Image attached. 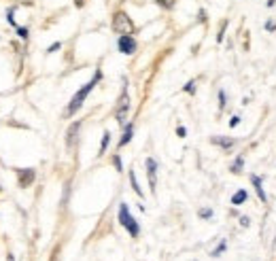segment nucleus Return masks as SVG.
Masks as SVG:
<instances>
[{
  "label": "nucleus",
  "instance_id": "6e6552de",
  "mask_svg": "<svg viewBox=\"0 0 276 261\" xmlns=\"http://www.w3.org/2000/svg\"><path fill=\"white\" fill-rule=\"evenodd\" d=\"M210 143H212V145H217V147H221V149H225V151H228V149H232V147L236 145V140H234V138H230V136H212V138H210Z\"/></svg>",
  "mask_w": 276,
  "mask_h": 261
},
{
  "label": "nucleus",
  "instance_id": "7c9ffc66",
  "mask_svg": "<svg viewBox=\"0 0 276 261\" xmlns=\"http://www.w3.org/2000/svg\"><path fill=\"white\" fill-rule=\"evenodd\" d=\"M6 261H15V257H13V255H6Z\"/></svg>",
  "mask_w": 276,
  "mask_h": 261
},
{
  "label": "nucleus",
  "instance_id": "a211bd4d",
  "mask_svg": "<svg viewBox=\"0 0 276 261\" xmlns=\"http://www.w3.org/2000/svg\"><path fill=\"white\" fill-rule=\"evenodd\" d=\"M225 28H228V22H223V24H221V30H219V34H217V40H219V43H223V37H225Z\"/></svg>",
  "mask_w": 276,
  "mask_h": 261
},
{
  "label": "nucleus",
  "instance_id": "aec40b11",
  "mask_svg": "<svg viewBox=\"0 0 276 261\" xmlns=\"http://www.w3.org/2000/svg\"><path fill=\"white\" fill-rule=\"evenodd\" d=\"M183 89H185L187 94H196V81H189V83H187V85L183 87Z\"/></svg>",
  "mask_w": 276,
  "mask_h": 261
},
{
  "label": "nucleus",
  "instance_id": "20e7f679",
  "mask_svg": "<svg viewBox=\"0 0 276 261\" xmlns=\"http://www.w3.org/2000/svg\"><path fill=\"white\" fill-rule=\"evenodd\" d=\"M127 115H130V96H127V89L123 87L121 96H119V100H117V109H115V119H117V123L125 125Z\"/></svg>",
  "mask_w": 276,
  "mask_h": 261
},
{
  "label": "nucleus",
  "instance_id": "cd10ccee",
  "mask_svg": "<svg viewBox=\"0 0 276 261\" xmlns=\"http://www.w3.org/2000/svg\"><path fill=\"white\" fill-rule=\"evenodd\" d=\"M176 134H179V136H181V138H185V134H187V130H185V128H183V125H179V128H176Z\"/></svg>",
  "mask_w": 276,
  "mask_h": 261
},
{
  "label": "nucleus",
  "instance_id": "4be33fe9",
  "mask_svg": "<svg viewBox=\"0 0 276 261\" xmlns=\"http://www.w3.org/2000/svg\"><path fill=\"white\" fill-rule=\"evenodd\" d=\"M200 217H202V219H210V217H212V210H210V208H202V210H200Z\"/></svg>",
  "mask_w": 276,
  "mask_h": 261
},
{
  "label": "nucleus",
  "instance_id": "4468645a",
  "mask_svg": "<svg viewBox=\"0 0 276 261\" xmlns=\"http://www.w3.org/2000/svg\"><path fill=\"white\" fill-rule=\"evenodd\" d=\"M109 143H111V132L106 130V132L102 134V143H100V153H98V155H104V153H106V147H109Z\"/></svg>",
  "mask_w": 276,
  "mask_h": 261
},
{
  "label": "nucleus",
  "instance_id": "c85d7f7f",
  "mask_svg": "<svg viewBox=\"0 0 276 261\" xmlns=\"http://www.w3.org/2000/svg\"><path fill=\"white\" fill-rule=\"evenodd\" d=\"M274 4H276V0H266V6H268V9H272Z\"/></svg>",
  "mask_w": 276,
  "mask_h": 261
},
{
  "label": "nucleus",
  "instance_id": "c756f323",
  "mask_svg": "<svg viewBox=\"0 0 276 261\" xmlns=\"http://www.w3.org/2000/svg\"><path fill=\"white\" fill-rule=\"evenodd\" d=\"M200 22H206V11H200Z\"/></svg>",
  "mask_w": 276,
  "mask_h": 261
},
{
  "label": "nucleus",
  "instance_id": "a878e982",
  "mask_svg": "<svg viewBox=\"0 0 276 261\" xmlns=\"http://www.w3.org/2000/svg\"><path fill=\"white\" fill-rule=\"evenodd\" d=\"M60 47H62V43H53L51 47H49V49H47V53H55V51H58V49H60Z\"/></svg>",
  "mask_w": 276,
  "mask_h": 261
},
{
  "label": "nucleus",
  "instance_id": "bb28decb",
  "mask_svg": "<svg viewBox=\"0 0 276 261\" xmlns=\"http://www.w3.org/2000/svg\"><path fill=\"white\" fill-rule=\"evenodd\" d=\"M17 34H19V38H28V30H26V28H19V30H17Z\"/></svg>",
  "mask_w": 276,
  "mask_h": 261
},
{
  "label": "nucleus",
  "instance_id": "412c9836",
  "mask_svg": "<svg viewBox=\"0 0 276 261\" xmlns=\"http://www.w3.org/2000/svg\"><path fill=\"white\" fill-rule=\"evenodd\" d=\"M266 30L268 32H274L276 30V22H274V19H268V22H266Z\"/></svg>",
  "mask_w": 276,
  "mask_h": 261
},
{
  "label": "nucleus",
  "instance_id": "423d86ee",
  "mask_svg": "<svg viewBox=\"0 0 276 261\" xmlns=\"http://www.w3.org/2000/svg\"><path fill=\"white\" fill-rule=\"evenodd\" d=\"M147 166V176H149V187H151V191L155 193V187H158V161L153 157H149L145 161Z\"/></svg>",
  "mask_w": 276,
  "mask_h": 261
},
{
  "label": "nucleus",
  "instance_id": "b1692460",
  "mask_svg": "<svg viewBox=\"0 0 276 261\" xmlns=\"http://www.w3.org/2000/svg\"><path fill=\"white\" fill-rule=\"evenodd\" d=\"M238 123H240V117H238V115H234V117L230 119V128H236Z\"/></svg>",
  "mask_w": 276,
  "mask_h": 261
},
{
  "label": "nucleus",
  "instance_id": "7ed1b4c3",
  "mask_svg": "<svg viewBox=\"0 0 276 261\" xmlns=\"http://www.w3.org/2000/svg\"><path fill=\"white\" fill-rule=\"evenodd\" d=\"M113 30H115L119 37H121V34H134V22L125 11H117L115 15H113Z\"/></svg>",
  "mask_w": 276,
  "mask_h": 261
},
{
  "label": "nucleus",
  "instance_id": "f3484780",
  "mask_svg": "<svg viewBox=\"0 0 276 261\" xmlns=\"http://www.w3.org/2000/svg\"><path fill=\"white\" fill-rule=\"evenodd\" d=\"M225 104H228V96H225V91L221 89V91H219V107L225 109Z\"/></svg>",
  "mask_w": 276,
  "mask_h": 261
},
{
  "label": "nucleus",
  "instance_id": "dca6fc26",
  "mask_svg": "<svg viewBox=\"0 0 276 261\" xmlns=\"http://www.w3.org/2000/svg\"><path fill=\"white\" fill-rule=\"evenodd\" d=\"M158 4H159V6H164V9H174L176 0H158Z\"/></svg>",
  "mask_w": 276,
  "mask_h": 261
},
{
  "label": "nucleus",
  "instance_id": "9d476101",
  "mask_svg": "<svg viewBox=\"0 0 276 261\" xmlns=\"http://www.w3.org/2000/svg\"><path fill=\"white\" fill-rule=\"evenodd\" d=\"M246 200H249V191H246V189H238V191L232 195V204H234V206H240V204H244Z\"/></svg>",
  "mask_w": 276,
  "mask_h": 261
},
{
  "label": "nucleus",
  "instance_id": "9b49d317",
  "mask_svg": "<svg viewBox=\"0 0 276 261\" xmlns=\"http://www.w3.org/2000/svg\"><path fill=\"white\" fill-rule=\"evenodd\" d=\"M132 134H134V125L127 123L125 130H123V136H121V140H119V147H125L127 143H130V140H132Z\"/></svg>",
  "mask_w": 276,
  "mask_h": 261
},
{
  "label": "nucleus",
  "instance_id": "f257e3e1",
  "mask_svg": "<svg viewBox=\"0 0 276 261\" xmlns=\"http://www.w3.org/2000/svg\"><path fill=\"white\" fill-rule=\"evenodd\" d=\"M100 79H102V73H100V70H96L94 79L87 81V83H85V85H83V87H81V89L73 96V100H70V104H68V115H75V112L83 107L85 98H87V96L91 94V89H94V87L98 85V81H100Z\"/></svg>",
  "mask_w": 276,
  "mask_h": 261
},
{
  "label": "nucleus",
  "instance_id": "1a4fd4ad",
  "mask_svg": "<svg viewBox=\"0 0 276 261\" xmlns=\"http://www.w3.org/2000/svg\"><path fill=\"white\" fill-rule=\"evenodd\" d=\"M32 181H34V170L32 168H28V170H19V185L21 187L32 185Z\"/></svg>",
  "mask_w": 276,
  "mask_h": 261
},
{
  "label": "nucleus",
  "instance_id": "f03ea898",
  "mask_svg": "<svg viewBox=\"0 0 276 261\" xmlns=\"http://www.w3.org/2000/svg\"><path fill=\"white\" fill-rule=\"evenodd\" d=\"M119 223H121L123 227L127 229V234H130L132 238H136V236L140 234V227H138L136 219L132 217V213H130V208H127L125 202L119 204Z\"/></svg>",
  "mask_w": 276,
  "mask_h": 261
},
{
  "label": "nucleus",
  "instance_id": "5701e85b",
  "mask_svg": "<svg viewBox=\"0 0 276 261\" xmlns=\"http://www.w3.org/2000/svg\"><path fill=\"white\" fill-rule=\"evenodd\" d=\"M223 251H225V242H221V244H219V246H217V249H215V251H212V255H215V257H217V255H221V253H223Z\"/></svg>",
  "mask_w": 276,
  "mask_h": 261
},
{
  "label": "nucleus",
  "instance_id": "2eb2a0df",
  "mask_svg": "<svg viewBox=\"0 0 276 261\" xmlns=\"http://www.w3.org/2000/svg\"><path fill=\"white\" fill-rule=\"evenodd\" d=\"M81 128V123H75V125H70V130H68V138H66V143H68V147L73 145V140H75V134H77V130Z\"/></svg>",
  "mask_w": 276,
  "mask_h": 261
},
{
  "label": "nucleus",
  "instance_id": "ddd939ff",
  "mask_svg": "<svg viewBox=\"0 0 276 261\" xmlns=\"http://www.w3.org/2000/svg\"><path fill=\"white\" fill-rule=\"evenodd\" d=\"M130 183H132V189H134V193L143 197V189H140V185H138V181H136V172H134V170H130Z\"/></svg>",
  "mask_w": 276,
  "mask_h": 261
},
{
  "label": "nucleus",
  "instance_id": "393cba45",
  "mask_svg": "<svg viewBox=\"0 0 276 261\" xmlns=\"http://www.w3.org/2000/svg\"><path fill=\"white\" fill-rule=\"evenodd\" d=\"M240 225H242V227H249V225H251V219H249V217H240Z\"/></svg>",
  "mask_w": 276,
  "mask_h": 261
},
{
  "label": "nucleus",
  "instance_id": "f8f14e48",
  "mask_svg": "<svg viewBox=\"0 0 276 261\" xmlns=\"http://www.w3.org/2000/svg\"><path fill=\"white\" fill-rule=\"evenodd\" d=\"M242 168H244V157H242V155H238V157L234 159V164H232L230 170H232L234 174H240V172H242Z\"/></svg>",
  "mask_w": 276,
  "mask_h": 261
},
{
  "label": "nucleus",
  "instance_id": "0eeeda50",
  "mask_svg": "<svg viewBox=\"0 0 276 261\" xmlns=\"http://www.w3.org/2000/svg\"><path fill=\"white\" fill-rule=\"evenodd\" d=\"M251 183H253V187H255V193H257L259 197V202H268V195H266V189H264V181H261V176L257 174H251Z\"/></svg>",
  "mask_w": 276,
  "mask_h": 261
},
{
  "label": "nucleus",
  "instance_id": "39448f33",
  "mask_svg": "<svg viewBox=\"0 0 276 261\" xmlns=\"http://www.w3.org/2000/svg\"><path fill=\"white\" fill-rule=\"evenodd\" d=\"M117 47H119V51H121L123 55H132V53H136V38L132 37V34H121L117 40Z\"/></svg>",
  "mask_w": 276,
  "mask_h": 261
},
{
  "label": "nucleus",
  "instance_id": "6ab92c4d",
  "mask_svg": "<svg viewBox=\"0 0 276 261\" xmlns=\"http://www.w3.org/2000/svg\"><path fill=\"white\" fill-rule=\"evenodd\" d=\"M113 164H115L117 172H123V166H121V157H119V155H115V157H113Z\"/></svg>",
  "mask_w": 276,
  "mask_h": 261
}]
</instances>
